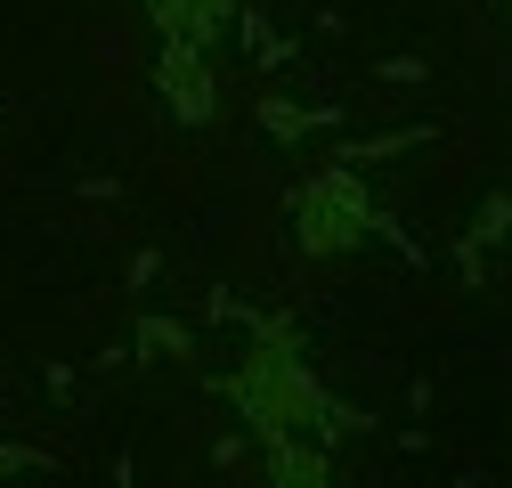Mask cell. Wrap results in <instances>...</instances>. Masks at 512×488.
Here are the masks:
<instances>
[{"label":"cell","mask_w":512,"mask_h":488,"mask_svg":"<svg viewBox=\"0 0 512 488\" xmlns=\"http://www.w3.org/2000/svg\"><path fill=\"white\" fill-rule=\"evenodd\" d=\"M155 90H163V106H171L179 122H212V114H220V82H212V66H204V41L163 33V49H155Z\"/></svg>","instance_id":"cell-3"},{"label":"cell","mask_w":512,"mask_h":488,"mask_svg":"<svg viewBox=\"0 0 512 488\" xmlns=\"http://www.w3.org/2000/svg\"><path fill=\"white\" fill-rule=\"evenodd\" d=\"M464 236H472V244H504V236H512V196H504V188H488Z\"/></svg>","instance_id":"cell-7"},{"label":"cell","mask_w":512,"mask_h":488,"mask_svg":"<svg viewBox=\"0 0 512 488\" xmlns=\"http://www.w3.org/2000/svg\"><path fill=\"white\" fill-rule=\"evenodd\" d=\"M374 74H382V82H423L431 66H423V57H382V66H374Z\"/></svg>","instance_id":"cell-9"},{"label":"cell","mask_w":512,"mask_h":488,"mask_svg":"<svg viewBox=\"0 0 512 488\" xmlns=\"http://www.w3.org/2000/svg\"><path fill=\"white\" fill-rule=\"evenodd\" d=\"M131 342H139V350H147V358H163V366H196V334H187V326H179V318H155V310H147V318H139V334H131Z\"/></svg>","instance_id":"cell-6"},{"label":"cell","mask_w":512,"mask_h":488,"mask_svg":"<svg viewBox=\"0 0 512 488\" xmlns=\"http://www.w3.org/2000/svg\"><path fill=\"white\" fill-rule=\"evenodd\" d=\"M334 122H342L334 106H293V98H261V131H269V139H285V147H293V139H309V131H334Z\"/></svg>","instance_id":"cell-5"},{"label":"cell","mask_w":512,"mask_h":488,"mask_svg":"<svg viewBox=\"0 0 512 488\" xmlns=\"http://www.w3.org/2000/svg\"><path fill=\"white\" fill-rule=\"evenodd\" d=\"M0 472H49L41 448H0Z\"/></svg>","instance_id":"cell-10"},{"label":"cell","mask_w":512,"mask_h":488,"mask_svg":"<svg viewBox=\"0 0 512 488\" xmlns=\"http://www.w3.org/2000/svg\"><path fill=\"white\" fill-rule=\"evenodd\" d=\"M261 472H269L277 488H326V480H334V456H326V440L285 432V440H261Z\"/></svg>","instance_id":"cell-4"},{"label":"cell","mask_w":512,"mask_h":488,"mask_svg":"<svg viewBox=\"0 0 512 488\" xmlns=\"http://www.w3.org/2000/svg\"><path fill=\"white\" fill-rule=\"evenodd\" d=\"M431 131H382V139H350L334 163H374V155H407V147H423Z\"/></svg>","instance_id":"cell-8"},{"label":"cell","mask_w":512,"mask_h":488,"mask_svg":"<svg viewBox=\"0 0 512 488\" xmlns=\"http://www.w3.org/2000/svg\"><path fill=\"white\" fill-rule=\"evenodd\" d=\"M220 399L252 423V440H285V432H326V383L309 375L301 342H261L252 334V350L220 375Z\"/></svg>","instance_id":"cell-1"},{"label":"cell","mask_w":512,"mask_h":488,"mask_svg":"<svg viewBox=\"0 0 512 488\" xmlns=\"http://www.w3.org/2000/svg\"><path fill=\"white\" fill-rule=\"evenodd\" d=\"M374 236V196L358 163H326L317 179H301L293 188V244L309 261H334V253H358V244Z\"/></svg>","instance_id":"cell-2"}]
</instances>
